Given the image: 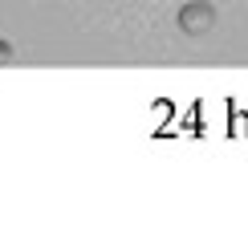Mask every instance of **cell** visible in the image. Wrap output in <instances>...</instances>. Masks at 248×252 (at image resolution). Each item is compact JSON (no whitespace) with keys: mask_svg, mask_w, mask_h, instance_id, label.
I'll use <instances>...</instances> for the list:
<instances>
[{"mask_svg":"<svg viewBox=\"0 0 248 252\" xmlns=\"http://www.w3.org/2000/svg\"><path fill=\"white\" fill-rule=\"evenodd\" d=\"M216 21H220V12H216L212 0H187V4L179 8V17H175L183 37H204V33L216 29Z\"/></svg>","mask_w":248,"mask_h":252,"instance_id":"1","label":"cell"},{"mask_svg":"<svg viewBox=\"0 0 248 252\" xmlns=\"http://www.w3.org/2000/svg\"><path fill=\"white\" fill-rule=\"evenodd\" d=\"M12 61H17V49H12V41L0 37V65H12Z\"/></svg>","mask_w":248,"mask_h":252,"instance_id":"2","label":"cell"}]
</instances>
